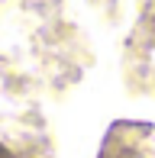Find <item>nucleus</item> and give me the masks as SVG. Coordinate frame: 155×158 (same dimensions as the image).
I'll list each match as a JSON object with an SVG mask.
<instances>
[{
    "label": "nucleus",
    "instance_id": "f257e3e1",
    "mask_svg": "<svg viewBox=\"0 0 155 158\" xmlns=\"http://www.w3.org/2000/svg\"><path fill=\"white\" fill-rule=\"evenodd\" d=\"M100 158H145V155H139V148L132 145V142H123V139H119V132L113 129V132H110V139H107V148H103Z\"/></svg>",
    "mask_w": 155,
    "mask_h": 158
},
{
    "label": "nucleus",
    "instance_id": "f03ea898",
    "mask_svg": "<svg viewBox=\"0 0 155 158\" xmlns=\"http://www.w3.org/2000/svg\"><path fill=\"white\" fill-rule=\"evenodd\" d=\"M0 158H16V155H13L10 148H3V145H0Z\"/></svg>",
    "mask_w": 155,
    "mask_h": 158
}]
</instances>
